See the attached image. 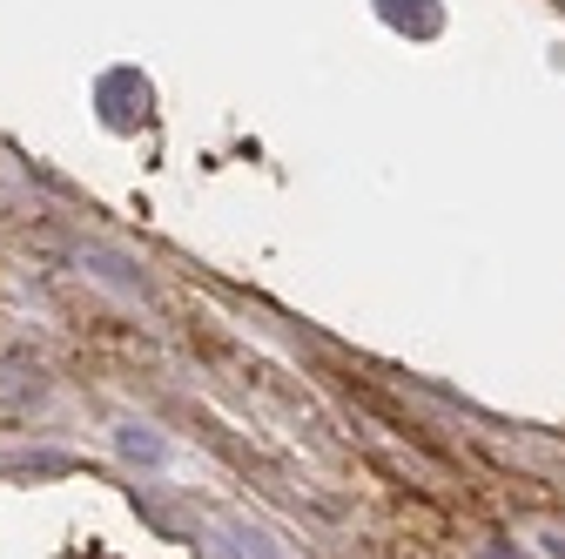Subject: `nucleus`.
<instances>
[{"mask_svg":"<svg viewBox=\"0 0 565 559\" xmlns=\"http://www.w3.org/2000/svg\"><path fill=\"white\" fill-rule=\"evenodd\" d=\"M539 539H545V552H552V559H565V532H539Z\"/></svg>","mask_w":565,"mask_h":559,"instance_id":"4","label":"nucleus"},{"mask_svg":"<svg viewBox=\"0 0 565 559\" xmlns=\"http://www.w3.org/2000/svg\"><path fill=\"white\" fill-rule=\"evenodd\" d=\"M223 552H230V559H282L276 539H269L263 526H249V519H223Z\"/></svg>","mask_w":565,"mask_h":559,"instance_id":"1","label":"nucleus"},{"mask_svg":"<svg viewBox=\"0 0 565 559\" xmlns=\"http://www.w3.org/2000/svg\"><path fill=\"white\" fill-rule=\"evenodd\" d=\"M88 263H95V276H102V284H115V291H128V297H141V291H149V276H141L121 250H88Z\"/></svg>","mask_w":565,"mask_h":559,"instance_id":"2","label":"nucleus"},{"mask_svg":"<svg viewBox=\"0 0 565 559\" xmlns=\"http://www.w3.org/2000/svg\"><path fill=\"white\" fill-rule=\"evenodd\" d=\"M115 445H121L135 465H162V458H169L162 432H149V425H121V432H115Z\"/></svg>","mask_w":565,"mask_h":559,"instance_id":"3","label":"nucleus"}]
</instances>
